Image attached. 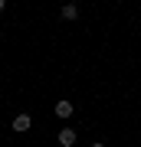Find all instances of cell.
Listing matches in <instances>:
<instances>
[{"label":"cell","mask_w":141,"mask_h":147,"mask_svg":"<svg viewBox=\"0 0 141 147\" xmlns=\"http://www.w3.org/2000/svg\"><path fill=\"white\" fill-rule=\"evenodd\" d=\"M3 7H7V0H0V10H3Z\"/></svg>","instance_id":"obj_6"},{"label":"cell","mask_w":141,"mask_h":147,"mask_svg":"<svg viewBox=\"0 0 141 147\" xmlns=\"http://www.w3.org/2000/svg\"><path fill=\"white\" fill-rule=\"evenodd\" d=\"M76 16H79V7L76 3H66L63 7V20H76Z\"/></svg>","instance_id":"obj_4"},{"label":"cell","mask_w":141,"mask_h":147,"mask_svg":"<svg viewBox=\"0 0 141 147\" xmlns=\"http://www.w3.org/2000/svg\"><path fill=\"white\" fill-rule=\"evenodd\" d=\"M30 127H33V118L30 115H16L13 118V131H30Z\"/></svg>","instance_id":"obj_3"},{"label":"cell","mask_w":141,"mask_h":147,"mask_svg":"<svg viewBox=\"0 0 141 147\" xmlns=\"http://www.w3.org/2000/svg\"><path fill=\"white\" fill-rule=\"evenodd\" d=\"M92 147H105V144H102V141H95V144H92Z\"/></svg>","instance_id":"obj_5"},{"label":"cell","mask_w":141,"mask_h":147,"mask_svg":"<svg viewBox=\"0 0 141 147\" xmlns=\"http://www.w3.org/2000/svg\"><path fill=\"white\" fill-rule=\"evenodd\" d=\"M76 127H63V131H59V144H63V147H72L76 144Z\"/></svg>","instance_id":"obj_2"},{"label":"cell","mask_w":141,"mask_h":147,"mask_svg":"<svg viewBox=\"0 0 141 147\" xmlns=\"http://www.w3.org/2000/svg\"><path fill=\"white\" fill-rule=\"evenodd\" d=\"M52 111H56L59 118H72V111H76V105H72V101H66V98H63V101H56V108H52Z\"/></svg>","instance_id":"obj_1"}]
</instances>
